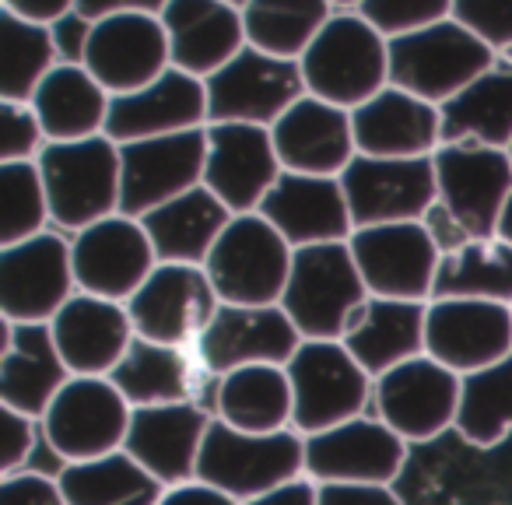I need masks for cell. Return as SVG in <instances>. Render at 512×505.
Instances as JSON below:
<instances>
[{
    "label": "cell",
    "instance_id": "cell-1",
    "mask_svg": "<svg viewBox=\"0 0 512 505\" xmlns=\"http://www.w3.org/2000/svg\"><path fill=\"white\" fill-rule=\"evenodd\" d=\"M432 162L439 200L428 211L425 228L442 257L467 242L498 239V221L512 197L509 151L484 144H442Z\"/></svg>",
    "mask_w": 512,
    "mask_h": 505
},
{
    "label": "cell",
    "instance_id": "cell-2",
    "mask_svg": "<svg viewBox=\"0 0 512 505\" xmlns=\"http://www.w3.org/2000/svg\"><path fill=\"white\" fill-rule=\"evenodd\" d=\"M299 67L306 95L355 113L390 88V43L358 15V8H337Z\"/></svg>",
    "mask_w": 512,
    "mask_h": 505
},
{
    "label": "cell",
    "instance_id": "cell-3",
    "mask_svg": "<svg viewBox=\"0 0 512 505\" xmlns=\"http://www.w3.org/2000/svg\"><path fill=\"white\" fill-rule=\"evenodd\" d=\"M299 477H306V439L295 428L274 435H249L228 428L221 418L211 421L200 449L197 481L246 505Z\"/></svg>",
    "mask_w": 512,
    "mask_h": 505
},
{
    "label": "cell",
    "instance_id": "cell-4",
    "mask_svg": "<svg viewBox=\"0 0 512 505\" xmlns=\"http://www.w3.org/2000/svg\"><path fill=\"white\" fill-rule=\"evenodd\" d=\"M365 299L369 288L348 242L295 249L281 309L295 323L302 341H341Z\"/></svg>",
    "mask_w": 512,
    "mask_h": 505
},
{
    "label": "cell",
    "instance_id": "cell-5",
    "mask_svg": "<svg viewBox=\"0 0 512 505\" xmlns=\"http://www.w3.org/2000/svg\"><path fill=\"white\" fill-rule=\"evenodd\" d=\"M36 165L57 228L78 235L120 214V144L106 134L74 144H46Z\"/></svg>",
    "mask_w": 512,
    "mask_h": 505
},
{
    "label": "cell",
    "instance_id": "cell-6",
    "mask_svg": "<svg viewBox=\"0 0 512 505\" xmlns=\"http://www.w3.org/2000/svg\"><path fill=\"white\" fill-rule=\"evenodd\" d=\"M295 249L264 214H239L207 257L204 271L221 306H281Z\"/></svg>",
    "mask_w": 512,
    "mask_h": 505
},
{
    "label": "cell",
    "instance_id": "cell-7",
    "mask_svg": "<svg viewBox=\"0 0 512 505\" xmlns=\"http://www.w3.org/2000/svg\"><path fill=\"white\" fill-rule=\"evenodd\" d=\"M285 372L295 397L292 428L302 439L362 418L376 393V379L348 355L341 341H302Z\"/></svg>",
    "mask_w": 512,
    "mask_h": 505
},
{
    "label": "cell",
    "instance_id": "cell-8",
    "mask_svg": "<svg viewBox=\"0 0 512 505\" xmlns=\"http://www.w3.org/2000/svg\"><path fill=\"white\" fill-rule=\"evenodd\" d=\"M495 64V53L456 18L390 43V85L439 109Z\"/></svg>",
    "mask_w": 512,
    "mask_h": 505
},
{
    "label": "cell",
    "instance_id": "cell-9",
    "mask_svg": "<svg viewBox=\"0 0 512 505\" xmlns=\"http://www.w3.org/2000/svg\"><path fill=\"white\" fill-rule=\"evenodd\" d=\"M134 407L127 404L113 379L71 376L57 393L39 428L53 453L64 463H88L123 449Z\"/></svg>",
    "mask_w": 512,
    "mask_h": 505
},
{
    "label": "cell",
    "instance_id": "cell-10",
    "mask_svg": "<svg viewBox=\"0 0 512 505\" xmlns=\"http://www.w3.org/2000/svg\"><path fill=\"white\" fill-rule=\"evenodd\" d=\"M165 4L169 0H151L148 8L123 11V15L95 25L85 71L113 99L141 92L172 71L169 32L162 25Z\"/></svg>",
    "mask_w": 512,
    "mask_h": 505
},
{
    "label": "cell",
    "instance_id": "cell-11",
    "mask_svg": "<svg viewBox=\"0 0 512 505\" xmlns=\"http://www.w3.org/2000/svg\"><path fill=\"white\" fill-rule=\"evenodd\" d=\"M78 295L71 242L43 232L22 246L0 249V316L4 323H43Z\"/></svg>",
    "mask_w": 512,
    "mask_h": 505
},
{
    "label": "cell",
    "instance_id": "cell-12",
    "mask_svg": "<svg viewBox=\"0 0 512 505\" xmlns=\"http://www.w3.org/2000/svg\"><path fill=\"white\" fill-rule=\"evenodd\" d=\"M348 246L372 299L432 302L442 249L435 246L425 221L355 228Z\"/></svg>",
    "mask_w": 512,
    "mask_h": 505
},
{
    "label": "cell",
    "instance_id": "cell-13",
    "mask_svg": "<svg viewBox=\"0 0 512 505\" xmlns=\"http://www.w3.org/2000/svg\"><path fill=\"white\" fill-rule=\"evenodd\" d=\"M351 225H407L425 221L439 200L432 158H365L358 155L341 172Z\"/></svg>",
    "mask_w": 512,
    "mask_h": 505
},
{
    "label": "cell",
    "instance_id": "cell-14",
    "mask_svg": "<svg viewBox=\"0 0 512 505\" xmlns=\"http://www.w3.org/2000/svg\"><path fill=\"white\" fill-rule=\"evenodd\" d=\"M207 127L211 123H249L271 130L295 102L306 95L302 67L292 60H274L260 50H242L232 64L204 81Z\"/></svg>",
    "mask_w": 512,
    "mask_h": 505
},
{
    "label": "cell",
    "instance_id": "cell-15",
    "mask_svg": "<svg viewBox=\"0 0 512 505\" xmlns=\"http://www.w3.org/2000/svg\"><path fill=\"white\" fill-rule=\"evenodd\" d=\"M218 306L221 299L204 267L158 264L127 302V313L141 341L193 351L200 334L211 327Z\"/></svg>",
    "mask_w": 512,
    "mask_h": 505
},
{
    "label": "cell",
    "instance_id": "cell-16",
    "mask_svg": "<svg viewBox=\"0 0 512 505\" xmlns=\"http://www.w3.org/2000/svg\"><path fill=\"white\" fill-rule=\"evenodd\" d=\"M207 127L120 144V214L141 221L155 207L204 186Z\"/></svg>",
    "mask_w": 512,
    "mask_h": 505
},
{
    "label": "cell",
    "instance_id": "cell-17",
    "mask_svg": "<svg viewBox=\"0 0 512 505\" xmlns=\"http://www.w3.org/2000/svg\"><path fill=\"white\" fill-rule=\"evenodd\" d=\"M376 411L379 421L390 425L407 446L439 439L446 428H456L460 411V376L421 355L397 365L376 379Z\"/></svg>",
    "mask_w": 512,
    "mask_h": 505
},
{
    "label": "cell",
    "instance_id": "cell-18",
    "mask_svg": "<svg viewBox=\"0 0 512 505\" xmlns=\"http://www.w3.org/2000/svg\"><path fill=\"white\" fill-rule=\"evenodd\" d=\"M71 257L78 292L123 302V306L134 299L137 288L158 267L155 246H151L144 225L137 218H127V214H113V218L74 235Z\"/></svg>",
    "mask_w": 512,
    "mask_h": 505
},
{
    "label": "cell",
    "instance_id": "cell-19",
    "mask_svg": "<svg viewBox=\"0 0 512 505\" xmlns=\"http://www.w3.org/2000/svg\"><path fill=\"white\" fill-rule=\"evenodd\" d=\"M302 334L281 306H218L211 327L193 344L207 376H228L246 365H288Z\"/></svg>",
    "mask_w": 512,
    "mask_h": 505
},
{
    "label": "cell",
    "instance_id": "cell-20",
    "mask_svg": "<svg viewBox=\"0 0 512 505\" xmlns=\"http://www.w3.org/2000/svg\"><path fill=\"white\" fill-rule=\"evenodd\" d=\"M425 355L456 376L491 369L512 355V306L477 299H432Z\"/></svg>",
    "mask_w": 512,
    "mask_h": 505
},
{
    "label": "cell",
    "instance_id": "cell-21",
    "mask_svg": "<svg viewBox=\"0 0 512 505\" xmlns=\"http://www.w3.org/2000/svg\"><path fill=\"white\" fill-rule=\"evenodd\" d=\"M281 158L267 127L211 123L207 127L204 186L239 218L256 214L281 179Z\"/></svg>",
    "mask_w": 512,
    "mask_h": 505
},
{
    "label": "cell",
    "instance_id": "cell-22",
    "mask_svg": "<svg viewBox=\"0 0 512 505\" xmlns=\"http://www.w3.org/2000/svg\"><path fill=\"white\" fill-rule=\"evenodd\" d=\"M407 446L379 418H355L306 439V477L313 484H390L407 463Z\"/></svg>",
    "mask_w": 512,
    "mask_h": 505
},
{
    "label": "cell",
    "instance_id": "cell-23",
    "mask_svg": "<svg viewBox=\"0 0 512 505\" xmlns=\"http://www.w3.org/2000/svg\"><path fill=\"white\" fill-rule=\"evenodd\" d=\"M211 421L214 414L204 411L197 400L193 404L141 407L130 418L123 449L165 488H179L186 481H197L200 449H204Z\"/></svg>",
    "mask_w": 512,
    "mask_h": 505
},
{
    "label": "cell",
    "instance_id": "cell-24",
    "mask_svg": "<svg viewBox=\"0 0 512 505\" xmlns=\"http://www.w3.org/2000/svg\"><path fill=\"white\" fill-rule=\"evenodd\" d=\"M271 137L281 169L299 176L341 179V172L358 158L351 113L313 95H302L271 127Z\"/></svg>",
    "mask_w": 512,
    "mask_h": 505
},
{
    "label": "cell",
    "instance_id": "cell-25",
    "mask_svg": "<svg viewBox=\"0 0 512 505\" xmlns=\"http://www.w3.org/2000/svg\"><path fill=\"white\" fill-rule=\"evenodd\" d=\"M53 344L71 376L109 379L134 344V323L123 302L78 292L50 323Z\"/></svg>",
    "mask_w": 512,
    "mask_h": 505
},
{
    "label": "cell",
    "instance_id": "cell-26",
    "mask_svg": "<svg viewBox=\"0 0 512 505\" xmlns=\"http://www.w3.org/2000/svg\"><path fill=\"white\" fill-rule=\"evenodd\" d=\"M256 214H264L292 249L330 246V242H348L355 235L341 179L330 176L281 172Z\"/></svg>",
    "mask_w": 512,
    "mask_h": 505
},
{
    "label": "cell",
    "instance_id": "cell-27",
    "mask_svg": "<svg viewBox=\"0 0 512 505\" xmlns=\"http://www.w3.org/2000/svg\"><path fill=\"white\" fill-rule=\"evenodd\" d=\"M207 127V88L200 78L176 71L141 88L134 95H120L109 106L106 137L113 144L155 141V137L190 134Z\"/></svg>",
    "mask_w": 512,
    "mask_h": 505
},
{
    "label": "cell",
    "instance_id": "cell-28",
    "mask_svg": "<svg viewBox=\"0 0 512 505\" xmlns=\"http://www.w3.org/2000/svg\"><path fill=\"white\" fill-rule=\"evenodd\" d=\"M172 67L207 81L246 50L242 4L225 0H169L162 11Z\"/></svg>",
    "mask_w": 512,
    "mask_h": 505
},
{
    "label": "cell",
    "instance_id": "cell-29",
    "mask_svg": "<svg viewBox=\"0 0 512 505\" xmlns=\"http://www.w3.org/2000/svg\"><path fill=\"white\" fill-rule=\"evenodd\" d=\"M358 155L365 158H432L442 148L439 106L390 85L351 113Z\"/></svg>",
    "mask_w": 512,
    "mask_h": 505
},
{
    "label": "cell",
    "instance_id": "cell-30",
    "mask_svg": "<svg viewBox=\"0 0 512 505\" xmlns=\"http://www.w3.org/2000/svg\"><path fill=\"white\" fill-rule=\"evenodd\" d=\"M71 383L64 358L43 323H4L0 358V404L32 421H43L57 393Z\"/></svg>",
    "mask_w": 512,
    "mask_h": 505
},
{
    "label": "cell",
    "instance_id": "cell-31",
    "mask_svg": "<svg viewBox=\"0 0 512 505\" xmlns=\"http://www.w3.org/2000/svg\"><path fill=\"white\" fill-rule=\"evenodd\" d=\"M425 320L428 302L365 299L351 316L341 344L372 379L386 376L397 365L425 355Z\"/></svg>",
    "mask_w": 512,
    "mask_h": 505
},
{
    "label": "cell",
    "instance_id": "cell-32",
    "mask_svg": "<svg viewBox=\"0 0 512 505\" xmlns=\"http://www.w3.org/2000/svg\"><path fill=\"white\" fill-rule=\"evenodd\" d=\"M232 218L235 214L207 186H197V190L144 214L141 225L155 246L158 264L204 267Z\"/></svg>",
    "mask_w": 512,
    "mask_h": 505
},
{
    "label": "cell",
    "instance_id": "cell-33",
    "mask_svg": "<svg viewBox=\"0 0 512 505\" xmlns=\"http://www.w3.org/2000/svg\"><path fill=\"white\" fill-rule=\"evenodd\" d=\"M200 369L197 355L186 348H165L155 341L134 337L123 362L113 369V386L127 397L134 411L141 407H169V404H193L197 400Z\"/></svg>",
    "mask_w": 512,
    "mask_h": 505
},
{
    "label": "cell",
    "instance_id": "cell-34",
    "mask_svg": "<svg viewBox=\"0 0 512 505\" xmlns=\"http://www.w3.org/2000/svg\"><path fill=\"white\" fill-rule=\"evenodd\" d=\"M214 418L235 432L274 435L292 428L295 397L285 365H246L218 379Z\"/></svg>",
    "mask_w": 512,
    "mask_h": 505
},
{
    "label": "cell",
    "instance_id": "cell-35",
    "mask_svg": "<svg viewBox=\"0 0 512 505\" xmlns=\"http://www.w3.org/2000/svg\"><path fill=\"white\" fill-rule=\"evenodd\" d=\"M50 144H74L106 134L113 95L74 64H57L29 102Z\"/></svg>",
    "mask_w": 512,
    "mask_h": 505
},
{
    "label": "cell",
    "instance_id": "cell-36",
    "mask_svg": "<svg viewBox=\"0 0 512 505\" xmlns=\"http://www.w3.org/2000/svg\"><path fill=\"white\" fill-rule=\"evenodd\" d=\"M442 113V144H484L509 151L512 144V64L498 60L474 85L449 99Z\"/></svg>",
    "mask_w": 512,
    "mask_h": 505
},
{
    "label": "cell",
    "instance_id": "cell-37",
    "mask_svg": "<svg viewBox=\"0 0 512 505\" xmlns=\"http://www.w3.org/2000/svg\"><path fill=\"white\" fill-rule=\"evenodd\" d=\"M57 484L71 505H158L169 491L127 449L88 463H64Z\"/></svg>",
    "mask_w": 512,
    "mask_h": 505
},
{
    "label": "cell",
    "instance_id": "cell-38",
    "mask_svg": "<svg viewBox=\"0 0 512 505\" xmlns=\"http://www.w3.org/2000/svg\"><path fill=\"white\" fill-rule=\"evenodd\" d=\"M334 4L323 0H302V4H281V0H249L242 4V25H246V46L260 50L274 60L299 64L334 18Z\"/></svg>",
    "mask_w": 512,
    "mask_h": 505
},
{
    "label": "cell",
    "instance_id": "cell-39",
    "mask_svg": "<svg viewBox=\"0 0 512 505\" xmlns=\"http://www.w3.org/2000/svg\"><path fill=\"white\" fill-rule=\"evenodd\" d=\"M432 299H477L512 306V246L502 239L467 242L446 253Z\"/></svg>",
    "mask_w": 512,
    "mask_h": 505
},
{
    "label": "cell",
    "instance_id": "cell-40",
    "mask_svg": "<svg viewBox=\"0 0 512 505\" xmlns=\"http://www.w3.org/2000/svg\"><path fill=\"white\" fill-rule=\"evenodd\" d=\"M57 64L60 57L50 29L22 22L0 8V102L29 106Z\"/></svg>",
    "mask_w": 512,
    "mask_h": 505
},
{
    "label": "cell",
    "instance_id": "cell-41",
    "mask_svg": "<svg viewBox=\"0 0 512 505\" xmlns=\"http://www.w3.org/2000/svg\"><path fill=\"white\" fill-rule=\"evenodd\" d=\"M456 432L477 449H495L512 435V355L491 369L460 376Z\"/></svg>",
    "mask_w": 512,
    "mask_h": 505
},
{
    "label": "cell",
    "instance_id": "cell-42",
    "mask_svg": "<svg viewBox=\"0 0 512 505\" xmlns=\"http://www.w3.org/2000/svg\"><path fill=\"white\" fill-rule=\"evenodd\" d=\"M53 214L36 162L0 165V249L22 246L50 232Z\"/></svg>",
    "mask_w": 512,
    "mask_h": 505
},
{
    "label": "cell",
    "instance_id": "cell-43",
    "mask_svg": "<svg viewBox=\"0 0 512 505\" xmlns=\"http://www.w3.org/2000/svg\"><path fill=\"white\" fill-rule=\"evenodd\" d=\"M355 8L386 43H397L453 18V0H362Z\"/></svg>",
    "mask_w": 512,
    "mask_h": 505
},
{
    "label": "cell",
    "instance_id": "cell-44",
    "mask_svg": "<svg viewBox=\"0 0 512 505\" xmlns=\"http://www.w3.org/2000/svg\"><path fill=\"white\" fill-rule=\"evenodd\" d=\"M453 18L498 60L512 50V0H453Z\"/></svg>",
    "mask_w": 512,
    "mask_h": 505
},
{
    "label": "cell",
    "instance_id": "cell-45",
    "mask_svg": "<svg viewBox=\"0 0 512 505\" xmlns=\"http://www.w3.org/2000/svg\"><path fill=\"white\" fill-rule=\"evenodd\" d=\"M43 123L36 109L18 102H0V165L11 162H36L46 148Z\"/></svg>",
    "mask_w": 512,
    "mask_h": 505
},
{
    "label": "cell",
    "instance_id": "cell-46",
    "mask_svg": "<svg viewBox=\"0 0 512 505\" xmlns=\"http://www.w3.org/2000/svg\"><path fill=\"white\" fill-rule=\"evenodd\" d=\"M0 505H71L60 491L57 477L22 470L0 481Z\"/></svg>",
    "mask_w": 512,
    "mask_h": 505
},
{
    "label": "cell",
    "instance_id": "cell-47",
    "mask_svg": "<svg viewBox=\"0 0 512 505\" xmlns=\"http://www.w3.org/2000/svg\"><path fill=\"white\" fill-rule=\"evenodd\" d=\"M36 425L29 414L4 407V477L29 470V456L36 449Z\"/></svg>",
    "mask_w": 512,
    "mask_h": 505
},
{
    "label": "cell",
    "instance_id": "cell-48",
    "mask_svg": "<svg viewBox=\"0 0 512 505\" xmlns=\"http://www.w3.org/2000/svg\"><path fill=\"white\" fill-rule=\"evenodd\" d=\"M53 46H57V57L60 64H74V67H85L88 57V43H92V32L95 25L88 18L78 15V8H71L57 25H53Z\"/></svg>",
    "mask_w": 512,
    "mask_h": 505
},
{
    "label": "cell",
    "instance_id": "cell-49",
    "mask_svg": "<svg viewBox=\"0 0 512 505\" xmlns=\"http://www.w3.org/2000/svg\"><path fill=\"white\" fill-rule=\"evenodd\" d=\"M320 505H404L390 484H320Z\"/></svg>",
    "mask_w": 512,
    "mask_h": 505
},
{
    "label": "cell",
    "instance_id": "cell-50",
    "mask_svg": "<svg viewBox=\"0 0 512 505\" xmlns=\"http://www.w3.org/2000/svg\"><path fill=\"white\" fill-rule=\"evenodd\" d=\"M4 11L18 15L22 22H32V25H43V29H53L67 11L74 8V0H4L0 4Z\"/></svg>",
    "mask_w": 512,
    "mask_h": 505
},
{
    "label": "cell",
    "instance_id": "cell-51",
    "mask_svg": "<svg viewBox=\"0 0 512 505\" xmlns=\"http://www.w3.org/2000/svg\"><path fill=\"white\" fill-rule=\"evenodd\" d=\"M158 505H242V502H235L232 495H225V491L211 488L204 481H186L179 488L165 491Z\"/></svg>",
    "mask_w": 512,
    "mask_h": 505
},
{
    "label": "cell",
    "instance_id": "cell-52",
    "mask_svg": "<svg viewBox=\"0 0 512 505\" xmlns=\"http://www.w3.org/2000/svg\"><path fill=\"white\" fill-rule=\"evenodd\" d=\"M246 505H320V484H313L309 477H299V481L281 484V488L267 491V495L253 498Z\"/></svg>",
    "mask_w": 512,
    "mask_h": 505
},
{
    "label": "cell",
    "instance_id": "cell-53",
    "mask_svg": "<svg viewBox=\"0 0 512 505\" xmlns=\"http://www.w3.org/2000/svg\"><path fill=\"white\" fill-rule=\"evenodd\" d=\"M498 239L512 246V197H509V204H505V211H502V221H498Z\"/></svg>",
    "mask_w": 512,
    "mask_h": 505
},
{
    "label": "cell",
    "instance_id": "cell-54",
    "mask_svg": "<svg viewBox=\"0 0 512 505\" xmlns=\"http://www.w3.org/2000/svg\"><path fill=\"white\" fill-rule=\"evenodd\" d=\"M502 60H509V64H512V50H509V53H505V57H502Z\"/></svg>",
    "mask_w": 512,
    "mask_h": 505
},
{
    "label": "cell",
    "instance_id": "cell-55",
    "mask_svg": "<svg viewBox=\"0 0 512 505\" xmlns=\"http://www.w3.org/2000/svg\"><path fill=\"white\" fill-rule=\"evenodd\" d=\"M509 158H512V144H509Z\"/></svg>",
    "mask_w": 512,
    "mask_h": 505
}]
</instances>
